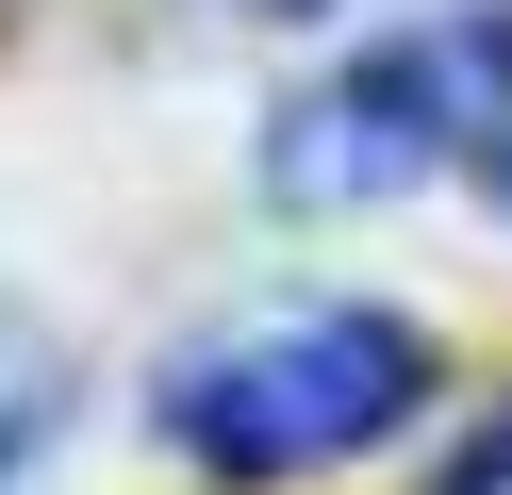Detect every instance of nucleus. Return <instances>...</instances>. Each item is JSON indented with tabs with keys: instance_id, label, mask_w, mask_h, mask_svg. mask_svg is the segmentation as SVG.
Listing matches in <instances>:
<instances>
[{
	"instance_id": "f257e3e1",
	"label": "nucleus",
	"mask_w": 512,
	"mask_h": 495,
	"mask_svg": "<svg viewBox=\"0 0 512 495\" xmlns=\"http://www.w3.org/2000/svg\"><path fill=\"white\" fill-rule=\"evenodd\" d=\"M430 396V330L380 314V297H281V314L215 330V347L166 363V446L199 479H331L380 429Z\"/></svg>"
},
{
	"instance_id": "f03ea898",
	"label": "nucleus",
	"mask_w": 512,
	"mask_h": 495,
	"mask_svg": "<svg viewBox=\"0 0 512 495\" xmlns=\"http://www.w3.org/2000/svg\"><path fill=\"white\" fill-rule=\"evenodd\" d=\"M446 165L512 215V17H430V33L364 50L347 83H314L265 132V198L281 215H364V198H413Z\"/></svg>"
},
{
	"instance_id": "7ed1b4c3",
	"label": "nucleus",
	"mask_w": 512,
	"mask_h": 495,
	"mask_svg": "<svg viewBox=\"0 0 512 495\" xmlns=\"http://www.w3.org/2000/svg\"><path fill=\"white\" fill-rule=\"evenodd\" d=\"M446 495H512V429H479V446H463V479H446Z\"/></svg>"
},
{
	"instance_id": "20e7f679",
	"label": "nucleus",
	"mask_w": 512,
	"mask_h": 495,
	"mask_svg": "<svg viewBox=\"0 0 512 495\" xmlns=\"http://www.w3.org/2000/svg\"><path fill=\"white\" fill-rule=\"evenodd\" d=\"M265 17H314V0H265Z\"/></svg>"
}]
</instances>
